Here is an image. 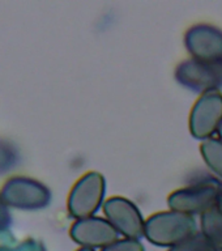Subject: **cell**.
<instances>
[{
	"label": "cell",
	"mask_w": 222,
	"mask_h": 251,
	"mask_svg": "<svg viewBox=\"0 0 222 251\" xmlns=\"http://www.w3.org/2000/svg\"><path fill=\"white\" fill-rule=\"evenodd\" d=\"M196 233L199 226L194 216L172 209L156 212L145 220L144 237L154 246L172 249Z\"/></svg>",
	"instance_id": "cell-1"
},
{
	"label": "cell",
	"mask_w": 222,
	"mask_h": 251,
	"mask_svg": "<svg viewBox=\"0 0 222 251\" xmlns=\"http://www.w3.org/2000/svg\"><path fill=\"white\" fill-rule=\"evenodd\" d=\"M106 179L101 173L88 172L82 174L72 186L67 209L71 217L74 220L88 219L96 216L99 208L105 203Z\"/></svg>",
	"instance_id": "cell-2"
},
{
	"label": "cell",
	"mask_w": 222,
	"mask_h": 251,
	"mask_svg": "<svg viewBox=\"0 0 222 251\" xmlns=\"http://www.w3.org/2000/svg\"><path fill=\"white\" fill-rule=\"evenodd\" d=\"M0 195L8 207L21 211H38L51 201V192L47 186L29 176H11L4 182Z\"/></svg>",
	"instance_id": "cell-3"
},
{
	"label": "cell",
	"mask_w": 222,
	"mask_h": 251,
	"mask_svg": "<svg viewBox=\"0 0 222 251\" xmlns=\"http://www.w3.org/2000/svg\"><path fill=\"white\" fill-rule=\"evenodd\" d=\"M221 186L213 180H203L178 188L168 196L169 209L190 216L204 215L212 208L217 207Z\"/></svg>",
	"instance_id": "cell-4"
},
{
	"label": "cell",
	"mask_w": 222,
	"mask_h": 251,
	"mask_svg": "<svg viewBox=\"0 0 222 251\" xmlns=\"http://www.w3.org/2000/svg\"><path fill=\"white\" fill-rule=\"evenodd\" d=\"M222 125V93L220 90L200 94L188 118L190 132L197 140H207L219 132Z\"/></svg>",
	"instance_id": "cell-5"
},
{
	"label": "cell",
	"mask_w": 222,
	"mask_h": 251,
	"mask_svg": "<svg viewBox=\"0 0 222 251\" xmlns=\"http://www.w3.org/2000/svg\"><path fill=\"white\" fill-rule=\"evenodd\" d=\"M105 219L119 235L127 239L140 241L144 237L145 219L136 204L124 196H111L102 205Z\"/></svg>",
	"instance_id": "cell-6"
},
{
	"label": "cell",
	"mask_w": 222,
	"mask_h": 251,
	"mask_svg": "<svg viewBox=\"0 0 222 251\" xmlns=\"http://www.w3.org/2000/svg\"><path fill=\"white\" fill-rule=\"evenodd\" d=\"M184 46L191 59L222 64V30L211 24H195L184 34Z\"/></svg>",
	"instance_id": "cell-7"
},
{
	"label": "cell",
	"mask_w": 222,
	"mask_h": 251,
	"mask_svg": "<svg viewBox=\"0 0 222 251\" xmlns=\"http://www.w3.org/2000/svg\"><path fill=\"white\" fill-rule=\"evenodd\" d=\"M175 78L180 85L196 93H207L222 88V64L186 59L175 68Z\"/></svg>",
	"instance_id": "cell-8"
},
{
	"label": "cell",
	"mask_w": 222,
	"mask_h": 251,
	"mask_svg": "<svg viewBox=\"0 0 222 251\" xmlns=\"http://www.w3.org/2000/svg\"><path fill=\"white\" fill-rule=\"evenodd\" d=\"M70 235L80 247L102 250L119 239V233L103 217L92 216L88 219L76 220L70 227Z\"/></svg>",
	"instance_id": "cell-9"
},
{
	"label": "cell",
	"mask_w": 222,
	"mask_h": 251,
	"mask_svg": "<svg viewBox=\"0 0 222 251\" xmlns=\"http://www.w3.org/2000/svg\"><path fill=\"white\" fill-rule=\"evenodd\" d=\"M200 233L217 251H222V211L212 208L200 216Z\"/></svg>",
	"instance_id": "cell-10"
},
{
	"label": "cell",
	"mask_w": 222,
	"mask_h": 251,
	"mask_svg": "<svg viewBox=\"0 0 222 251\" xmlns=\"http://www.w3.org/2000/svg\"><path fill=\"white\" fill-rule=\"evenodd\" d=\"M200 153L208 169L222 180V140L219 137H211L201 141Z\"/></svg>",
	"instance_id": "cell-11"
},
{
	"label": "cell",
	"mask_w": 222,
	"mask_h": 251,
	"mask_svg": "<svg viewBox=\"0 0 222 251\" xmlns=\"http://www.w3.org/2000/svg\"><path fill=\"white\" fill-rule=\"evenodd\" d=\"M19 151L12 143L0 139V174L9 172L19 164Z\"/></svg>",
	"instance_id": "cell-12"
},
{
	"label": "cell",
	"mask_w": 222,
	"mask_h": 251,
	"mask_svg": "<svg viewBox=\"0 0 222 251\" xmlns=\"http://www.w3.org/2000/svg\"><path fill=\"white\" fill-rule=\"evenodd\" d=\"M168 251H217L212 246L211 242L201 233H196L191 238L186 239L184 242L169 249Z\"/></svg>",
	"instance_id": "cell-13"
},
{
	"label": "cell",
	"mask_w": 222,
	"mask_h": 251,
	"mask_svg": "<svg viewBox=\"0 0 222 251\" xmlns=\"http://www.w3.org/2000/svg\"><path fill=\"white\" fill-rule=\"evenodd\" d=\"M0 251H46L42 242L37 239L27 238L16 245H3L0 246Z\"/></svg>",
	"instance_id": "cell-14"
},
{
	"label": "cell",
	"mask_w": 222,
	"mask_h": 251,
	"mask_svg": "<svg viewBox=\"0 0 222 251\" xmlns=\"http://www.w3.org/2000/svg\"><path fill=\"white\" fill-rule=\"evenodd\" d=\"M101 251H145L144 245L137 239H118L117 242L102 249Z\"/></svg>",
	"instance_id": "cell-15"
},
{
	"label": "cell",
	"mask_w": 222,
	"mask_h": 251,
	"mask_svg": "<svg viewBox=\"0 0 222 251\" xmlns=\"http://www.w3.org/2000/svg\"><path fill=\"white\" fill-rule=\"evenodd\" d=\"M12 224L11 212L8 209V205L4 203L3 198L0 195V234H5Z\"/></svg>",
	"instance_id": "cell-16"
},
{
	"label": "cell",
	"mask_w": 222,
	"mask_h": 251,
	"mask_svg": "<svg viewBox=\"0 0 222 251\" xmlns=\"http://www.w3.org/2000/svg\"><path fill=\"white\" fill-rule=\"evenodd\" d=\"M217 208L222 211V186H221V188H220L219 198H217Z\"/></svg>",
	"instance_id": "cell-17"
},
{
	"label": "cell",
	"mask_w": 222,
	"mask_h": 251,
	"mask_svg": "<svg viewBox=\"0 0 222 251\" xmlns=\"http://www.w3.org/2000/svg\"><path fill=\"white\" fill-rule=\"evenodd\" d=\"M76 251H96V250H92V249H88V247H78Z\"/></svg>",
	"instance_id": "cell-18"
},
{
	"label": "cell",
	"mask_w": 222,
	"mask_h": 251,
	"mask_svg": "<svg viewBox=\"0 0 222 251\" xmlns=\"http://www.w3.org/2000/svg\"><path fill=\"white\" fill-rule=\"evenodd\" d=\"M217 136H219V139H221L222 140V125H221V127H220L219 132H217Z\"/></svg>",
	"instance_id": "cell-19"
}]
</instances>
